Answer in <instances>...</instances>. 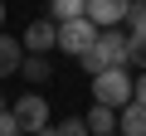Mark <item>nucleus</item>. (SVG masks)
Masks as SVG:
<instances>
[{"mask_svg": "<svg viewBox=\"0 0 146 136\" xmlns=\"http://www.w3.org/2000/svg\"><path fill=\"white\" fill-rule=\"evenodd\" d=\"M0 136H20V117L5 107V112H0Z\"/></svg>", "mask_w": 146, "mask_h": 136, "instance_id": "obj_14", "label": "nucleus"}, {"mask_svg": "<svg viewBox=\"0 0 146 136\" xmlns=\"http://www.w3.org/2000/svg\"><path fill=\"white\" fill-rule=\"evenodd\" d=\"M49 15H54V20H73V15H88V0H49Z\"/></svg>", "mask_w": 146, "mask_h": 136, "instance_id": "obj_12", "label": "nucleus"}, {"mask_svg": "<svg viewBox=\"0 0 146 136\" xmlns=\"http://www.w3.org/2000/svg\"><path fill=\"white\" fill-rule=\"evenodd\" d=\"M98 29H102V24H98L93 15H73V20H58V49L78 58L83 49H93V39H98Z\"/></svg>", "mask_w": 146, "mask_h": 136, "instance_id": "obj_3", "label": "nucleus"}, {"mask_svg": "<svg viewBox=\"0 0 146 136\" xmlns=\"http://www.w3.org/2000/svg\"><path fill=\"white\" fill-rule=\"evenodd\" d=\"M20 63H25V39H10V34H0V78L20 73Z\"/></svg>", "mask_w": 146, "mask_h": 136, "instance_id": "obj_9", "label": "nucleus"}, {"mask_svg": "<svg viewBox=\"0 0 146 136\" xmlns=\"http://www.w3.org/2000/svg\"><path fill=\"white\" fill-rule=\"evenodd\" d=\"M20 73H25V83H29V88H39V83H49V78H54V63H49L44 53H29V58L20 63Z\"/></svg>", "mask_w": 146, "mask_h": 136, "instance_id": "obj_10", "label": "nucleus"}, {"mask_svg": "<svg viewBox=\"0 0 146 136\" xmlns=\"http://www.w3.org/2000/svg\"><path fill=\"white\" fill-rule=\"evenodd\" d=\"M131 24H146V0H131V5H127V29Z\"/></svg>", "mask_w": 146, "mask_h": 136, "instance_id": "obj_15", "label": "nucleus"}, {"mask_svg": "<svg viewBox=\"0 0 146 136\" xmlns=\"http://www.w3.org/2000/svg\"><path fill=\"white\" fill-rule=\"evenodd\" d=\"M131 97H136V102H146V68H141V78H131Z\"/></svg>", "mask_w": 146, "mask_h": 136, "instance_id": "obj_16", "label": "nucleus"}, {"mask_svg": "<svg viewBox=\"0 0 146 136\" xmlns=\"http://www.w3.org/2000/svg\"><path fill=\"white\" fill-rule=\"evenodd\" d=\"M112 131H117V107H107V102L93 97V107H88V136H112Z\"/></svg>", "mask_w": 146, "mask_h": 136, "instance_id": "obj_7", "label": "nucleus"}, {"mask_svg": "<svg viewBox=\"0 0 146 136\" xmlns=\"http://www.w3.org/2000/svg\"><path fill=\"white\" fill-rule=\"evenodd\" d=\"M54 131H58V136H88V117H63Z\"/></svg>", "mask_w": 146, "mask_h": 136, "instance_id": "obj_13", "label": "nucleus"}, {"mask_svg": "<svg viewBox=\"0 0 146 136\" xmlns=\"http://www.w3.org/2000/svg\"><path fill=\"white\" fill-rule=\"evenodd\" d=\"M93 97L122 112V107L131 102V63H117V68H102V73H93Z\"/></svg>", "mask_w": 146, "mask_h": 136, "instance_id": "obj_2", "label": "nucleus"}, {"mask_svg": "<svg viewBox=\"0 0 146 136\" xmlns=\"http://www.w3.org/2000/svg\"><path fill=\"white\" fill-rule=\"evenodd\" d=\"M10 112L20 117V131H49V126H54V121H49V102H44L39 92L15 97V102H10Z\"/></svg>", "mask_w": 146, "mask_h": 136, "instance_id": "obj_4", "label": "nucleus"}, {"mask_svg": "<svg viewBox=\"0 0 146 136\" xmlns=\"http://www.w3.org/2000/svg\"><path fill=\"white\" fill-rule=\"evenodd\" d=\"M117 131H122V136H146V102L131 97V102L117 112Z\"/></svg>", "mask_w": 146, "mask_h": 136, "instance_id": "obj_8", "label": "nucleus"}, {"mask_svg": "<svg viewBox=\"0 0 146 136\" xmlns=\"http://www.w3.org/2000/svg\"><path fill=\"white\" fill-rule=\"evenodd\" d=\"M78 63H83V73H88V78H93V73H102V68H117V63H127V34H122L117 24L98 29L93 49H83V53H78Z\"/></svg>", "mask_w": 146, "mask_h": 136, "instance_id": "obj_1", "label": "nucleus"}, {"mask_svg": "<svg viewBox=\"0 0 146 136\" xmlns=\"http://www.w3.org/2000/svg\"><path fill=\"white\" fill-rule=\"evenodd\" d=\"M25 49H29V53H49V49H58V20H54V15L29 20V29H25Z\"/></svg>", "mask_w": 146, "mask_h": 136, "instance_id": "obj_5", "label": "nucleus"}, {"mask_svg": "<svg viewBox=\"0 0 146 136\" xmlns=\"http://www.w3.org/2000/svg\"><path fill=\"white\" fill-rule=\"evenodd\" d=\"M0 24H5V0H0Z\"/></svg>", "mask_w": 146, "mask_h": 136, "instance_id": "obj_17", "label": "nucleus"}, {"mask_svg": "<svg viewBox=\"0 0 146 136\" xmlns=\"http://www.w3.org/2000/svg\"><path fill=\"white\" fill-rule=\"evenodd\" d=\"M5 107H10V102H5V97H0V112H5Z\"/></svg>", "mask_w": 146, "mask_h": 136, "instance_id": "obj_18", "label": "nucleus"}, {"mask_svg": "<svg viewBox=\"0 0 146 136\" xmlns=\"http://www.w3.org/2000/svg\"><path fill=\"white\" fill-rule=\"evenodd\" d=\"M127 63L131 68H146V24H131L127 29Z\"/></svg>", "mask_w": 146, "mask_h": 136, "instance_id": "obj_11", "label": "nucleus"}, {"mask_svg": "<svg viewBox=\"0 0 146 136\" xmlns=\"http://www.w3.org/2000/svg\"><path fill=\"white\" fill-rule=\"evenodd\" d=\"M127 5L131 0H88V15L107 29V24H127Z\"/></svg>", "mask_w": 146, "mask_h": 136, "instance_id": "obj_6", "label": "nucleus"}]
</instances>
